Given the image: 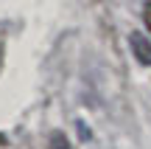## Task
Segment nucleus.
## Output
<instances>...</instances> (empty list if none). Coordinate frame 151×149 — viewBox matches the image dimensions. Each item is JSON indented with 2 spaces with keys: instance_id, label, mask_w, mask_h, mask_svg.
Listing matches in <instances>:
<instances>
[{
  "instance_id": "f03ea898",
  "label": "nucleus",
  "mask_w": 151,
  "mask_h": 149,
  "mask_svg": "<svg viewBox=\"0 0 151 149\" xmlns=\"http://www.w3.org/2000/svg\"><path fill=\"white\" fill-rule=\"evenodd\" d=\"M50 149H73V146H70V141H67L65 132H53L50 135Z\"/></svg>"
},
{
  "instance_id": "20e7f679",
  "label": "nucleus",
  "mask_w": 151,
  "mask_h": 149,
  "mask_svg": "<svg viewBox=\"0 0 151 149\" xmlns=\"http://www.w3.org/2000/svg\"><path fill=\"white\" fill-rule=\"evenodd\" d=\"M0 144H6V138H3V135H0Z\"/></svg>"
},
{
  "instance_id": "f257e3e1",
  "label": "nucleus",
  "mask_w": 151,
  "mask_h": 149,
  "mask_svg": "<svg viewBox=\"0 0 151 149\" xmlns=\"http://www.w3.org/2000/svg\"><path fill=\"white\" fill-rule=\"evenodd\" d=\"M129 45H132V54L140 65H151V42L143 31H132L129 34Z\"/></svg>"
},
{
  "instance_id": "7ed1b4c3",
  "label": "nucleus",
  "mask_w": 151,
  "mask_h": 149,
  "mask_svg": "<svg viewBox=\"0 0 151 149\" xmlns=\"http://www.w3.org/2000/svg\"><path fill=\"white\" fill-rule=\"evenodd\" d=\"M146 25H148V31H151V3L146 6Z\"/></svg>"
}]
</instances>
